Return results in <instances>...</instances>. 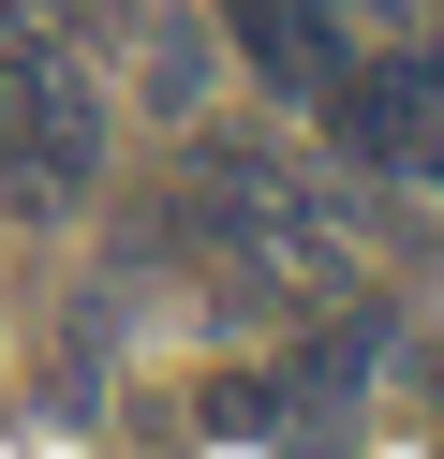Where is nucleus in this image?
<instances>
[{
  "label": "nucleus",
  "mask_w": 444,
  "mask_h": 459,
  "mask_svg": "<svg viewBox=\"0 0 444 459\" xmlns=\"http://www.w3.org/2000/svg\"><path fill=\"white\" fill-rule=\"evenodd\" d=\"M89 178H104V90L74 74L45 15H0V208L59 222L89 208Z\"/></svg>",
  "instance_id": "1"
},
{
  "label": "nucleus",
  "mask_w": 444,
  "mask_h": 459,
  "mask_svg": "<svg viewBox=\"0 0 444 459\" xmlns=\"http://www.w3.org/2000/svg\"><path fill=\"white\" fill-rule=\"evenodd\" d=\"M430 45H444V30H430Z\"/></svg>",
  "instance_id": "2"
}]
</instances>
